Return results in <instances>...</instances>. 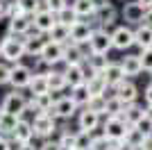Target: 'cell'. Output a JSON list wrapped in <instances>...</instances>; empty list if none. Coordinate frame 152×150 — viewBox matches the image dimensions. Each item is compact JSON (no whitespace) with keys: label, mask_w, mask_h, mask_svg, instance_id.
<instances>
[{"label":"cell","mask_w":152,"mask_h":150,"mask_svg":"<svg viewBox=\"0 0 152 150\" xmlns=\"http://www.w3.org/2000/svg\"><path fill=\"white\" fill-rule=\"evenodd\" d=\"M107 150H121V146H118V143H111V146H109Z\"/></svg>","instance_id":"f5cc1de1"},{"label":"cell","mask_w":152,"mask_h":150,"mask_svg":"<svg viewBox=\"0 0 152 150\" xmlns=\"http://www.w3.org/2000/svg\"><path fill=\"white\" fill-rule=\"evenodd\" d=\"M32 96H41V93H48L50 91V84H48V75L45 73H34V77L30 80L27 84Z\"/></svg>","instance_id":"cb8c5ba5"},{"label":"cell","mask_w":152,"mask_h":150,"mask_svg":"<svg viewBox=\"0 0 152 150\" xmlns=\"http://www.w3.org/2000/svg\"><path fill=\"white\" fill-rule=\"evenodd\" d=\"M55 105H57V114H59V118H64V121L73 118V116H75V112H77V107H80L75 100L70 98V96H64V98H59Z\"/></svg>","instance_id":"44dd1931"},{"label":"cell","mask_w":152,"mask_h":150,"mask_svg":"<svg viewBox=\"0 0 152 150\" xmlns=\"http://www.w3.org/2000/svg\"><path fill=\"white\" fill-rule=\"evenodd\" d=\"M9 80H12V66L0 64V84H9Z\"/></svg>","instance_id":"7bdbcfd3"},{"label":"cell","mask_w":152,"mask_h":150,"mask_svg":"<svg viewBox=\"0 0 152 150\" xmlns=\"http://www.w3.org/2000/svg\"><path fill=\"white\" fill-rule=\"evenodd\" d=\"M86 66H89L91 73H104V68L109 66V59L107 55H98V52H89V57H86Z\"/></svg>","instance_id":"f1b7e54d"},{"label":"cell","mask_w":152,"mask_h":150,"mask_svg":"<svg viewBox=\"0 0 152 150\" xmlns=\"http://www.w3.org/2000/svg\"><path fill=\"white\" fill-rule=\"evenodd\" d=\"M104 77H107L109 87L114 89L118 82H123L127 77L125 75V68H123V64H116V62H109V66L104 68Z\"/></svg>","instance_id":"7402d4cb"},{"label":"cell","mask_w":152,"mask_h":150,"mask_svg":"<svg viewBox=\"0 0 152 150\" xmlns=\"http://www.w3.org/2000/svg\"><path fill=\"white\" fill-rule=\"evenodd\" d=\"M70 5H73V9L77 12V16H80V18L95 16V12H98V9H95V5L91 2V0H73Z\"/></svg>","instance_id":"d6a6232c"},{"label":"cell","mask_w":152,"mask_h":150,"mask_svg":"<svg viewBox=\"0 0 152 150\" xmlns=\"http://www.w3.org/2000/svg\"><path fill=\"white\" fill-rule=\"evenodd\" d=\"M145 9L148 7L143 5V2H139V0L125 2V7H123V21H125L127 25H141L143 18H145Z\"/></svg>","instance_id":"9c48e42d"},{"label":"cell","mask_w":152,"mask_h":150,"mask_svg":"<svg viewBox=\"0 0 152 150\" xmlns=\"http://www.w3.org/2000/svg\"><path fill=\"white\" fill-rule=\"evenodd\" d=\"M48 34H43V32H39L37 27H32L30 32H27L25 37H23V41H25V50L30 57H39L41 55V50H43L45 41H48Z\"/></svg>","instance_id":"ba28073f"},{"label":"cell","mask_w":152,"mask_h":150,"mask_svg":"<svg viewBox=\"0 0 152 150\" xmlns=\"http://www.w3.org/2000/svg\"><path fill=\"white\" fill-rule=\"evenodd\" d=\"M32 77H34V75H32V68H30V66L16 62V64L12 66V80H9V84H12L14 89H27V84H30Z\"/></svg>","instance_id":"8fae6325"},{"label":"cell","mask_w":152,"mask_h":150,"mask_svg":"<svg viewBox=\"0 0 152 150\" xmlns=\"http://www.w3.org/2000/svg\"><path fill=\"white\" fill-rule=\"evenodd\" d=\"M134 37H136V46H139L141 50L145 48H152V27L145 23L136 25V30H134Z\"/></svg>","instance_id":"d4e9b609"},{"label":"cell","mask_w":152,"mask_h":150,"mask_svg":"<svg viewBox=\"0 0 152 150\" xmlns=\"http://www.w3.org/2000/svg\"><path fill=\"white\" fill-rule=\"evenodd\" d=\"M109 146H111V141L107 139V134L93 130V143H91V150H107Z\"/></svg>","instance_id":"f35d334b"},{"label":"cell","mask_w":152,"mask_h":150,"mask_svg":"<svg viewBox=\"0 0 152 150\" xmlns=\"http://www.w3.org/2000/svg\"><path fill=\"white\" fill-rule=\"evenodd\" d=\"M39 150H64V146L59 141H50V139H43V143L39 146Z\"/></svg>","instance_id":"ee69618b"},{"label":"cell","mask_w":152,"mask_h":150,"mask_svg":"<svg viewBox=\"0 0 152 150\" xmlns=\"http://www.w3.org/2000/svg\"><path fill=\"white\" fill-rule=\"evenodd\" d=\"M114 93L118 96L121 100H125L127 105H132V102H136V98H139V89H136L134 82H129L125 77L123 82H118V84L114 87Z\"/></svg>","instance_id":"9a60e30c"},{"label":"cell","mask_w":152,"mask_h":150,"mask_svg":"<svg viewBox=\"0 0 152 150\" xmlns=\"http://www.w3.org/2000/svg\"><path fill=\"white\" fill-rule=\"evenodd\" d=\"M66 82H68V87H77V84H82L86 82L89 77V68H86V64H66Z\"/></svg>","instance_id":"4fadbf2b"},{"label":"cell","mask_w":152,"mask_h":150,"mask_svg":"<svg viewBox=\"0 0 152 150\" xmlns=\"http://www.w3.org/2000/svg\"><path fill=\"white\" fill-rule=\"evenodd\" d=\"M32 27H34L32 16H30V14H20V16H12V18H9V27H7V32H12V34H16V37H25Z\"/></svg>","instance_id":"5bb4252c"},{"label":"cell","mask_w":152,"mask_h":150,"mask_svg":"<svg viewBox=\"0 0 152 150\" xmlns=\"http://www.w3.org/2000/svg\"><path fill=\"white\" fill-rule=\"evenodd\" d=\"M48 39H52V41H59V43H68L70 41V25L61 23V21H57V23L52 25V30L48 32Z\"/></svg>","instance_id":"484cf974"},{"label":"cell","mask_w":152,"mask_h":150,"mask_svg":"<svg viewBox=\"0 0 152 150\" xmlns=\"http://www.w3.org/2000/svg\"><path fill=\"white\" fill-rule=\"evenodd\" d=\"M145 134L136 127V125H129L127 127V134H125V143H129V146H134V148H139L141 150V146H143V141H145Z\"/></svg>","instance_id":"836d02e7"},{"label":"cell","mask_w":152,"mask_h":150,"mask_svg":"<svg viewBox=\"0 0 152 150\" xmlns=\"http://www.w3.org/2000/svg\"><path fill=\"white\" fill-rule=\"evenodd\" d=\"M32 23H34V27H37L39 32L48 34V32L52 30V25L57 23V14L52 12V9H48V7H41V9L32 16Z\"/></svg>","instance_id":"30bf717a"},{"label":"cell","mask_w":152,"mask_h":150,"mask_svg":"<svg viewBox=\"0 0 152 150\" xmlns=\"http://www.w3.org/2000/svg\"><path fill=\"white\" fill-rule=\"evenodd\" d=\"M43 5L48 7V9H52V12L57 14V12H61L64 7H68L70 2H68V0H43Z\"/></svg>","instance_id":"60d3db41"},{"label":"cell","mask_w":152,"mask_h":150,"mask_svg":"<svg viewBox=\"0 0 152 150\" xmlns=\"http://www.w3.org/2000/svg\"><path fill=\"white\" fill-rule=\"evenodd\" d=\"M64 48H66V43H59V41H52V39H48L39 57L43 59L45 66H55V64L64 62Z\"/></svg>","instance_id":"8992f818"},{"label":"cell","mask_w":152,"mask_h":150,"mask_svg":"<svg viewBox=\"0 0 152 150\" xmlns=\"http://www.w3.org/2000/svg\"><path fill=\"white\" fill-rule=\"evenodd\" d=\"M111 39H114V48L116 50H127V48H132V46H136L134 30L127 23L121 25V27H116V30L111 32Z\"/></svg>","instance_id":"52a82bcc"},{"label":"cell","mask_w":152,"mask_h":150,"mask_svg":"<svg viewBox=\"0 0 152 150\" xmlns=\"http://www.w3.org/2000/svg\"><path fill=\"white\" fill-rule=\"evenodd\" d=\"M9 7L12 0H0V18H9Z\"/></svg>","instance_id":"f6af8a7d"},{"label":"cell","mask_w":152,"mask_h":150,"mask_svg":"<svg viewBox=\"0 0 152 150\" xmlns=\"http://www.w3.org/2000/svg\"><path fill=\"white\" fill-rule=\"evenodd\" d=\"M18 2H20V7L25 9V14H30V16H34L41 7H45L43 0H18Z\"/></svg>","instance_id":"ab89813d"},{"label":"cell","mask_w":152,"mask_h":150,"mask_svg":"<svg viewBox=\"0 0 152 150\" xmlns=\"http://www.w3.org/2000/svg\"><path fill=\"white\" fill-rule=\"evenodd\" d=\"M89 52H98V55H107L109 50L114 48V39L107 32V27H95L93 37L89 39Z\"/></svg>","instance_id":"3957f363"},{"label":"cell","mask_w":152,"mask_h":150,"mask_svg":"<svg viewBox=\"0 0 152 150\" xmlns=\"http://www.w3.org/2000/svg\"><path fill=\"white\" fill-rule=\"evenodd\" d=\"M125 109H127V102L121 100L116 93H111L107 98V112H104V116H123Z\"/></svg>","instance_id":"4dcf8cb0"},{"label":"cell","mask_w":152,"mask_h":150,"mask_svg":"<svg viewBox=\"0 0 152 150\" xmlns=\"http://www.w3.org/2000/svg\"><path fill=\"white\" fill-rule=\"evenodd\" d=\"M141 150H152V134L143 141V146H141Z\"/></svg>","instance_id":"f907efd6"},{"label":"cell","mask_w":152,"mask_h":150,"mask_svg":"<svg viewBox=\"0 0 152 150\" xmlns=\"http://www.w3.org/2000/svg\"><path fill=\"white\" fill-rule=\"evenodd\" d=\"M18 150H39V148H34V143H32V141H27V143H20Z\"/></svg>","instance_id":"816d5d0a"},{"label":"cell","mask_w":152,"mask_h":150,"mask_svg":"<svg viewBox=\"0 0 152 150\" xmlns=\"http://www.w3.org/2000/svg\"><path fill=\"white\" fill-rule=\"evenodd\" d=\"M141 62H143V71L152 73V48L141 50Z\"/></svg>","instance_id":"b9f144b4"},{"label":"cell","mask_w":152,"mask_h":150,"mask_svg":"<svg viewBox=\"0 0 152 150\" xmlns=\"http://www.w3.org/2000/svg\"><path fill=\"white\" fill-rule=\"evenodd\" d=\"M93 30L95 27L91 23H86V21H75V23L70 25V41L80 43V46L89 43V39L93 37Z\"/></svg>","instance_id":"7c38bea8"},{"label":"cell","mask_w":152,"mask_h":150,"mask_svg":"<svg viewBox=\"0 0 152 150\" xmlns=\"http://www.w3.org/2000/svg\"><path fill=\"white\" fill-rule=\"evenodd\" d=\"M123 68H125L127 77H136V75L143 73V62H141V55H127L123 59Z\"/></svg>","instance_id":"603a6c76"},{"label":"cell","mask_w":152,"mask_h":150,"mask_svg":"<svg viewBox=\"0 0 152 150\" xmlns=\"http://www.w3.org/2000/svg\"><path fill=\"white\" fill-rule=\"evenodd\" d=\"M91 143H93V132L80 130L75 139V150H91Z\"/></svg>","instance_id":"e575fe53"},{"label":"cell","mask_w":152,"mask_h":150,"mask_svg":"<svg viewBox=\"0 0 152 150\" xmlns=\"http://www.w3.org/2000/svg\"><path fill=\"white\" fill-rule=\"evenodd\" d=\"M143 23L152 27V7H148V9H145V18H143Z\"/></svg>","instance_id":"c3c4849f"},{"label":"cell","mask_w":152,"mask_h":150,"mask_svg":"<svg viewBox=\"0 0 152 150\" xmlns=\"http://www.w3.org/2000/svg\"><path fill=\"white\" fill-rule=\"evenodd\" d=\"M139 2H143L145 7H152V0H139Z\"/></svg>","instance_id":"db71d44e"},{"label":"cell","mask_w":152,"mask_h":150,"mask_svg":"<svg viewBox=\"0 0 152 150\" xmlns=\"http://www.w3.org/2000/svg\"><path fill=\"white\" fill-rule=\"evenodd\" d=\"M75 139H77V132H68L66 127L59 130V143L64 146V150H75Z\"/></svg>","instance_id":"d590c367"},{"label":"cell","mask_w":152,"mask_h":150,"mask_svg":"<svg viewBox=\"0 0 152 150\" xmlns=\"http://www.w3.org/2000/svg\"><path fill=\"white\" fill-rule=\"evenodd\" d=\"M86 107L93 109V112H98V114H104L107 112V96H91V100L86 102Z\"/></svg>","instance_id":"74e56055"},{"label":"cell","mask_w":152,"mask_h":150,"mask_svg":"<svg viewBox=\"0 0 152 150\" xmlns=\"http://www.w3.org/2000/svg\"><path fill=\"white\" fill-rule=\"evenodd\" d=\"M86 57H89V52H84L80 43L68 41L66 48H64V64H84Z\"/></svg>","instance_id":"e0dca14e"},{"label":"cell","mask_w":152,"mask_h":150,"mask_svg":"<svg viewBox=\"0 0 152 150\" xmlns=\"http://www.w3.org/2000/svg\"><path fill=\"white\" fill-rule=\"evenodd\" d=\"M86 84H89L91 96H107V89H111L109 82H107V77H104V73H91L89 71Z\"/></svg>","instance_id":"2e32d148"},{"label":"cell","mask_w":152,"mask_h":150,"mask_svg":"<svg viewBox=\"0 0 152 150\" xmlns=\"http://www.w3.org/2000/svg\"><path fill=\"white\" fill-rule=\"evenodd\" d=\"M2 116H5V109H2V105H0V118H2Z\"/></svg>","instance_id":"11a10c76"},{"label":"cell","mask_w":152,"mask_h":150,"mask_svg":"<svg viewBox=\"0 0 152 150\" xmlns=\"http://www.w3.org/2000/svg\"><path fill=\"white\" fill-rule=\"evenodd\" d=\"M145 105H148V109H152V82L145 87Z\"/></svg>","instance_id":"7dc6e473"},{"label":"cell","mask_w":152,"mask_h":150,"mask_svg":"<svg viewBox=\"0 0 152 150\" xmlns=\"http://www.w3.org/2000/svg\"><path fill=\"white\" fill-rule=\"evenodd\" d=\"M57 21H61V23H66V25H73L75 21H80V16H77V12L73 9V5H68V7H64L61 12H57Z\"/></svg>","instance_id":"8d00e7d4"},{"label":"cell","mask_w":152,"mask_h":150,"mask_svg":"<svg viewBox=\"0 0 152 150\" xmlns=\"http://www.w3.org/2000/svg\"><path fill=\"white\" fill-rule=\"evenodd\" d=\"M100 116L102 114L93 112V109H84V112H80V116H77V123H80V130H86V132H93L98 130V125H100Z\"/></svg>","instance_id":"d6986e66"},{"label":"cell","mask_w":152,"mask_h":150,"mask_svg":"<svg viewBox=\"0 0 152 150\" xmlns=\"http://www.w3.org/2000/svg\"><path fill=\"white\" fill-rule=\"evenodd\" d=\"M48 84H50V91L52 93H59L64 89L68 87V82H66V73L64 71H48Z\"/></svg>","instance_id":"4316f807"},{"label":"cell","mask_w":152,"mask_h":150,"mask_svg":"<svg viewBox=\"0 0 152 150\" xmlns=\"http://www.w3.org/2000/svg\"><path fill=\"white\" fill-rule=\"evenodd\" d=\"M127 127L129 125H127V121L123 116H107V121L102 125V132L107 134V139L111 143H121V141H125Z\"/></svg>","instance_id":"7a4b0ae2"},{"label":"cell","mask_w":152,"mask_h":150,"mask_svg":"<svg viewBox=\"0 0 152 150\" xmlns=\"http://www.w3.org/2000/svg\"><path fill=\"white\" fill-rule=\"evenodd\" d=\"M0 57H2V50H0Z\"/></svg>","instance_id":"9f6ffc18"},{"label":"cell","mask_w":152,"mask_h":150,"mask_svg":"<svg viewBox=\"0 0 152 150\" xmlns=\"http://www.w3.org/2000/svg\"><path fill=\"white\" fill-rule=\"evenodd\" d=\"M12 146H14V141L9 137H2L0 134V150H12Z\"/></svg>","instance_id":"bcb514c9"},{"label":"cell","mask_w":152,"mask_h":150,"mask_svg":"<svg viewBox=\"0 0 152 150\" xmlns=\"http://www.w3.org/2000/svg\"><path fill=\"white\" fill-rule=\"evenodd\" d=\"M148 114V107H143V105H136V102H132V105H127V109H125V114H123V118L127 121V125H136L143 116Z\"/></svg>","instance_id":"83f0119b"},{"label":"cell","mask_w":152,"mask_h":150,"mask_svg":"<svg viewBox=\"0 0 152 150\" xmlns=\"http://www.w3.org/2000/svg\"><path fill=\"white\" fill-rule=\"evenodd\" d=\"M27 102L30 100L20 93V89H14L12 93H7L5 100H2V109L7 114H16V116H23L27 112Z\"/></svg>","instance_id":"277c9868"},{"label":"cell","mask_w":152,"mask_h":150,"mask_svg":"<svg viewBox=\"0 0 152 150\" xmlns=\"http://www.w3.org/2000/svg\"><path fill=\"white\" fill-rule=\"evenodd\" d=\"M0 50H2V59H7V62H12V64L20 62L27 55L23 37H16L12 32H7V37L0 41Z\"/></svg>","instance_id":"6da1fadb"},{"label":"cell","mask_w":152,"mask_h":150,"mask_svg":"<svg viewBox=\"0 0 152 150\" xmlns=\"http://www.w3.org/2000/svg\"><path fill=\"white\" fill-rule=\"evenodd\" d=\"M18 121H20V116H16V114H7V112H5V116L0 118V134L12 139V137H14V132H16V125H18Z\"/></svg>","instance_id":"f546056e"},{"label":"cell","mask_w":152,"mask_h":150,"mask_svg":"<svg viewBox=\"0 0 152 150\" xmlns=\"http://www.w3.org/2000/svg\"><path fill=\"white\" fill-rule=\"evenodd\" d=\"M91 2H93V5H95V9H102V7H107V5H111V2H109V0H91Z\"/></svg>","instance_id":"681fc988"},{"label":"cell","mask_w":152,"mask_h":150,"mask_svg":"<svg viewBox=\"0 0 152 150\" xmlns=\"http://www.w3.org/2000/svg\"><path fill=\"white\" fill-rule=\"evenodd\" d=\"M70 98L75 100L80 107H86V102L91 100L89 84H86V82H82V84H77V87H70Z\"/></svg>","instance_id":"1f68e13d"},{"label":"cell","mask_w":152,"mask_h":150,"mask_svg":"<svg viewBox=\"0 0 152 150\" xmlns=\"http://www.w3.org/2000/svg\"><path fill=\"white\" fill-rule=\"evenodd\" d=\"M32 125H34V137H39V139H50L57 132V118H52V116H48L43 112L34 116Z\"/></svg>","instance_id":"5b68a950"},{"label":"cell","mask_w":152,"mask_h":150,"mask_svg":"<svg viewBox=\"0 0 152 150\" xmlns=\"http://www.w3.org/2000/svg\"><path fill=\"white\" fill-rule=\"evenodd\" d=\"M14 141L16 143H27V141H32L34 139V125H32V121H27L25 116H20L18 125H16V132H14Z\"/></svg>","instance_id":"ac0fdd59"},{"label":"cell","mask_w":152,"mask_h":150,"mask_svg":"<svg viewBox=\"0 0 152 150\" xmlns=\"http://www.w3.org/2000/svg\"><path fill=\"white\" fill-rule=\"evenodd\" d=\"M93 18L98 23V27H111L116 23V18H118V12H116L114 5H107V7H102V9H98Z\"/></svg>","instance_id":"ffe728a7"}]
</instances>
